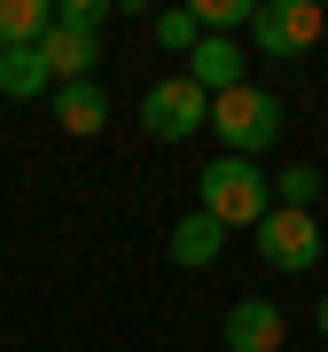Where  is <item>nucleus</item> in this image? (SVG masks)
<instances>
[{
    "label": "nucleus",
    "instance_id": "obj_1",
    "mask_svg": "<svg viewBox=\"0 0 328 352\" xmlns=\"http://www.w3.org/2000/svg\"><path fill=\"white\" fill-rule=\"evenodd\" d=\"M196 188H203L196 212H203V219H219V227H258L266 212H274V180H266L250 157H211Z\"/></svg>",
    "mask_w": 328,
    "mask_h": 352
},
{
    "label": "nucleus",
    "instance_id": "obj_2",
    "mask_svg": "<svg viewBox=\"0 0 328 352\" xmlns=\"http://www.w3.org/2000/svg\"><path fill=\"white\" fill-rule=\"evenodd\" d=\"M211 133H219V157H250L258 164V149L281 141V94H266V87L242 78L235 94L211 102Z\"/></svg>",
    "mask_w": 328,
    "mask_h": 352
},
{
    "label": "nucleus",
    "instance_id": "obj_3",
    "mask_svg": "<svg viewBox=\"0 0 328 352\" xmlns=\"http://www.w3.org/2000/svg\"><path fill=\"white\" fill-rule=\"evenodd\" d=\"M141 126H149L164 149H172V141H188V133L211 126V94H203L188 71H172V78H156V87L141 94Z\"/></svg>",
    "mask_w": 328,
    "mask_h": 352
},
{
    "label": "nucleus",
    "instance_id": "obj_4",
    "mask_svg": "<svg viewBox=\"0 0 328 352\" xmlns=\"http://www.w3.org/2000/svg\"><path fill=\"white\" fill-rule=\"evenodd\" d=\"M320 32H328V8H320V0H258V16H250L258 55H274V63L320 47Z\"/></svg>",
    "mask_w": 328,
    "mask_h": 352
},
{
    "label": "nucleus",
    "instance_id": "obj_5",
    "mask_svg": "<svg viewBox=\"0 0 328 352\" xmlns=\"http://www.w3.org/2000/svg\"><path fill=\"white\" fill-rule=\"evenodd\" d=\"M258 258L274 266V274H305V266L320 258V227H313V212L274 204V212L258 219Z\"/></svg>",
    "mask_w": 328,
    "mask_h": 352
},
{
    "label": "nucleus",
    "instance_id": "obj_6",
    "mask_svg": "<svg viewBox=\"0 0 328 352\" xmlns=\"http://www.w3.org/2000/svg\"><path fill=\"white\" fill-rule=\"evenodd\" d=\"M219 337H227V352H281L290 344V314H281L274 298H242Z\"/></svg>",
    "mask_w": 328,
    "mask_h": 352
},
{
    "label": "nucleus",
    "instance_id": "obj_7",
    "mask_svg": "<svg viewBox=\"0 0 328 352\" xmlns=\"http://www.w3.org/2000/svg\"><path fill=\"white\" fill-rule=\"evenodd\" d=\"M39 63L55 71V87H78V78H94L102 47H94V32H63V24H47V39H39Z\"/></svg>",
    "mask_w": 328,
    "mask_h": 352
},
{
    "label": "nucleus",
    "instance_id": "obj_8",
    "mask_svg": "<svg viewBox=\"0 0 328 352\" xmlns=\"http://www.w3.org/2000/svg\"><path fill=\"white\" fill-rule=\"evenodd\" d=\"M188 78H196L211 102H219V94H235V87H242V47H235V39H196Z\"/></svg>",
    "mask_w": 328,
    "mask_h": 352
},
{
    "label": "nucleus",
    "instance_id": "obj_9",
    "mask_svg": "<svg viewBox=\"0 0 328 352\" xmlns=\"http://www.w3.org/2000/svg\"><path fill=\"white\" fill-rule=\"evenodd\" d=\"M55 126H63V133H102V126H110V94H102V78L55 87Z\"/></svg>",
    "mask_w": 328,
    "mask_h": 352
},
{
    "label": "nucleus",
    "instance_id": "obj_10",
    "mask_svg": "<svg viewBox=\"0 0 328 352\" xmlns=\"http://www.w3.org/2000/svg\"><path fill=\"white\" fill-rule=\"evenodd\" d=\"M219 251H227V227H219V219L188 212V219L172 227V266H188V274H196V266H211Z\"/></svg>",
    "mask_w": 328,
    "mask_h": 352
},
{
    "label": "nucleus",
    "instance_id": "obj_11",
    "mask_svg": "<svg viewBox=\"0 0 328 352\" xmlns=\"http://www.w3.org/2000/svg\"><path fill=\"white\" fill-rule=\"evenodd\" d=\"M47 87H55V71L39 63V47H0V94H8V102H32Z\"/></svg>",
    "mask_w": 328,
    "mask_h": 352
},
{
    "label": "nucleus",
    "instance_id": "obj_12",
    "mask_svg": "<svg viewBox=\"0 0 328 352\" xmlns=\"http://www.w3.org/2000/svg\"><path fill=\"white\" fill-rule=\"evenodd\" d=\"M47 24H55L47 0H0V47H39Z\"/></svg>",
    "mask_w": 328,
    "mask_h": 352
},
{
    "label": "nucleus",
    "instance_id": "obj_13",
    "mask_svg": "<svg viewBox=\"0 0 328 352\" xmlns=\"http://www.w3.org/2000/svg\"><path fill=\"white\" fill-rule=\"evenodd\" d=\"M196 39H203L196 8H164V16H156V47H164V55H196Z\"/></svg>",
    "mask_w": 328,
    "mask_h": 352
},
{
    "label": "nucleus",
    "instance_id": "obj_14",
    "mask_svg": "<svg viewBox=\"0 0 328 352\" xmlns=\"http://www.w3.org/2000/svg\"><path fill=\"white\" fill-rule=\"evenodd\" d=\"M313 196H320V173H313V164H290V173L274 180V204H290V212H313Z\"/></svg>",
    "mask_w": 328,
    "mask_h": 352
},
{
    "label": "nucleus",
    "instance_id": "obj_15",
    "mask_svg": "<svg viewBox=\"0 0 328 352\" xmlns=\"http://www.w3.org/2000/svg\"><path fill=\"white\" fill-rule=\"evenodd\" d=\"M102 16H110V0H63L55 24H63V32H102Z\"/></svg>",
    "mask_w": 328,
    "mask_h": 352
},
{
    "label": "nucleus",
    "instance_id": "obj_16",
    "mask_svg": "<svg viewBox=\"0 0 328 352\" xmlns=\"http://www.w3.org/2000/svg\"><path fill=\"white\" fill-rule=\"evenodd\" d=\"M313 321H320V337H328V298H320V314H313Z\"/></svg>",
    "mask_w": 328,
    "mask_h": 352
},
{
    "label": "nucleus",
    "instance_id": "obj_17",
    "mask_svg": "<svg viewBox=\"0 0 328 352\" xmlns=\"http://www.w3.org/2000/svg\"><path fill=\"white\" fill-rule=\"evenodd\" d=\"M320 47H328V32H320Z\"/></svg>",
    "mask_w": 328,
    "mask_h": 352
}]
</instances>
